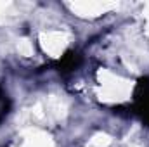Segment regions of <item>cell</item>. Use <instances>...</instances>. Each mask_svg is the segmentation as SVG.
<instances>
[{
	"label": "cell",
	"mask_w": 149,
	"mask_h": 147,
	"mask_svg": "<svg viewBox=\"0 0 149 147\" xmlns=\"http://www.w3.org/2000/svg\"><path fill=\"white\" fill-rule=\"evenodd\" d=\"M134 112L149 126V78H141L134 90Z\"/></svg>",
	"instance_id": "6da1fadb"
},
{
	"label": "cell",
	"mask_w": 149,
	"mask_h": 147,
	"mask_svg": "<svg viewBox=\"0 0 149 147\" xmlns=\"http://www.w3.org/2000/svg\"><path fill=\"white\" fill-rule=\"evenodd\" d=\"M80 62H81V55L78 54V52H68V54H64L63 57H61V61L56 64V69L59 71V73H70V71H73L76 69L78 66H80Z\"/></svg>",
	"instance_id": "7a4b0ae2"
},
{
	"label": "cell",
	"mask_w": 149,
	"mask_h": 147,
	"mask_svg": "<svg viewBox=\"0 0 149 147\" xmlns=\"http://www.w3.org/2000/svg\"><path fill=\"white\" fill-rule=\"evenodd\" d=\"M9 107H10V102H9V99H7V94H5L3 88L0 87V123H2L3 118L7 116Z\"/></svg>",
	"instance_id": "3957f363"
}]
</instances>
